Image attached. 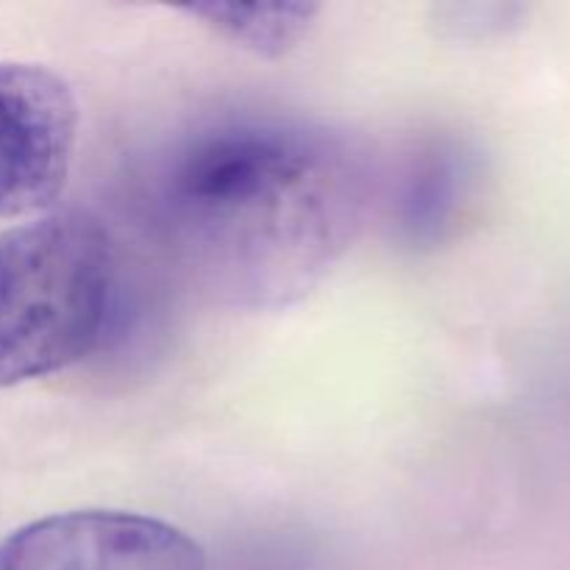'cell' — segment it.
<instances>
[{
    "label": "cell",
    "mask_w": 570,
    "mask_h": 570,
    "mask_svg": "<svg viewBox=\"0 0 570 570\" xmlns=\"http://www.w3.org/2000/svg\"><path fill=\"white\" fill-rule=\"evenodd\" d=\"M371 195L348 139L282 117L204 128L161 170L159 223L198 287L243 309L304 298L356 239Z\"/></svg>",
    "instance_id": "6da1fadb"
},
{
    "label": "cell",
    "mask_w": 570,
    "mask_h": 570,
    "mask_svg": "<svg viewBox=\"0 0 570 570\" xmlns=\"http://www.w3.org/2000/svg\"><path fill=\"white\" fill-rule=\"evenodd\" d=\"M115 295V250L83 212H48L0 234V387L81 362Z\"/></svg>",
    "instance_id": "7a4b0ae2"
},
{
    "label": "cell",
    "mask_w": 570,
    "mask_h": 570,
    "mask_svg": "<svg viewBox=\"0 0 570 570\" xmlns=\"http://www.w3.org/2000/svg\"><path fill=\"white\" fill-rule=\"evenodd\" d=\"M78 139V104L61 76L0 61V217L42 215L65 189Z\"/></svg>",
    "instance_id": "3957f363"
},
{
    "label": "cell",
    "mask_w": 570,
    "mask_h": 570,
    "mask_svg": "<svg viewBox=\"0 0 570 570\" xmlns=\"http://www.w3.org/2000/svg\"><path fill=\"white\" fill-rule=\"evenodd\" d=\"M0 570H206V554L173 523L78 510L17 529L0 546Z\"/></svg>",
    "instance_id": "277c9868"
},
{
    "label": "cell",
    "mask_w": 570,
    "mask_h": 570,
    "mask_svg": "<svg viewBox=\"0 0 570 570\" xmlns=\"http://www.w3.org/2000/svg\"><path fill=\"white\" fill-rule=\"evenodd\" d=\"M471 167L456 148L434 145L417 156L404 176L399 195V223L412 239L429 243L443 237L460 215Z\"/></svg>",
    "instance_id": "5b68a950"
},
{
    "label": "cell",
    "mask_w": 570,
    "mask_h": 570,
    "mask_svg": "<svg viewBox=\"0 0 570 570\" xmlns=\"http://www.w3.org/2000/svg\"><path fill=\"white\" fill-rule=\"evenodd\" d=\"M189 14L200 17L220 37L243 45L262 56L287 53L304 39L315 22L317 6L278 3V6H193Z\"/></svg>",
    "instance_id": "8992f818"
}]
</instances>
